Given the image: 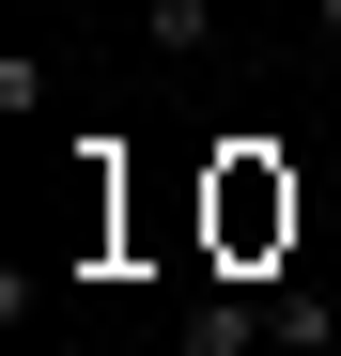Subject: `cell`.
Wrapping results in <instances>:
<instances>
[{"label":"cell","mask_w":341,"mask_h":356,"mask_svg":"<svg viewBox=\"0 0 341 356\" xmlns=\"http://www.w3.org/2000/svg\"><path fill=\"white\" fill-rule=\"evenodd\" d=\"M279 232H295V186H279L264 155H233L217 170V248H279Z\"/></svg>","instance_id":"obj_1"},{"label":"cell","mask_w":341,"mask_h":356,"mask_svg":"<svg viewBox=\"0 0 341 356\" xmlns=\"http://www.w3.org/2000/svg\"><path fill=\"white\" fill-rule=\"evenodd\" d=\"M155 47L187 63V47H217V0H155Z\"/></svg>","instance_id":"obj_2"},{"label":"cell","mask_w":341,"mask_h":356,"mask_svg":"<svg viewBox=\"0 0 341 356\" xmlns=\"http://www.w3.org/2000/svg\"><path fill=\"white\" fill-rule=\"evenodd\" d=\"M310 31H326V47H341V0H310Z\"/></svg>","instance_id":"obj_3"}]
</instances>
